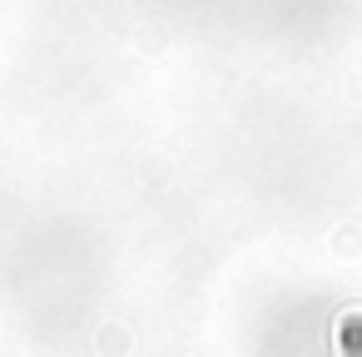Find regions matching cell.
<instances>
[{
    "label": "cell",
    "instance_id": "1",
    "mask_svg": "<svg viewBox=\"0 0 362 357\" xmlns=\"http://www.w3.org/2000/svg\"><path fill=\"white\" fill-rule=\"evenodd\" d=\"M337 357H362V308H347L337 317Z\"/></svg>",
    "mask_w": 362,
    "mask_h": 357
}]
</instances>
